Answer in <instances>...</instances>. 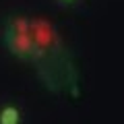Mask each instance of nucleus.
Masks as SVG:
<instances>
[{"mask_svg":"<svg viewBox=\"0 0 124 124\" xmlns=\"http://www.w3.org/2000/svg\"><path fill=\"white\" fill-rule=\"evenodd\" d=\"M8 46L15 54L19 56H27V54L33 52V37H31L29 29H27V21L25 19H19L17 27L8 33Z\"/></svg>","mask_w":124,"mask_h":124,"instance_id":"1","label":"nucleus"},{"mask_svg":"<svg viewBox=\"0 0 124 124\" xmlns=\"http://www.w3.org/2000/svg\"><path fill=\"white\" fill-rule=\"evenodd\" d=\"M23 116L21 110L13 103H6V106L0 108V124H21Z\"/></svg>","mask_w":124,"mask_h":124,"instance_id":"2","label":"nucleus"},{"mask_svg":"<svg viewBox=\"0 0 124 124\" xmlns=\"http://www.w3.org/2000/svg\"><path fill=\"white\" fill-rule=\"evenodd\" d=\"M62 2H75V0H62Z\"/></svg>","mask_w":124,"mask_h":124,"instance_id":"3","label":"nucleus"}]
</instances>
